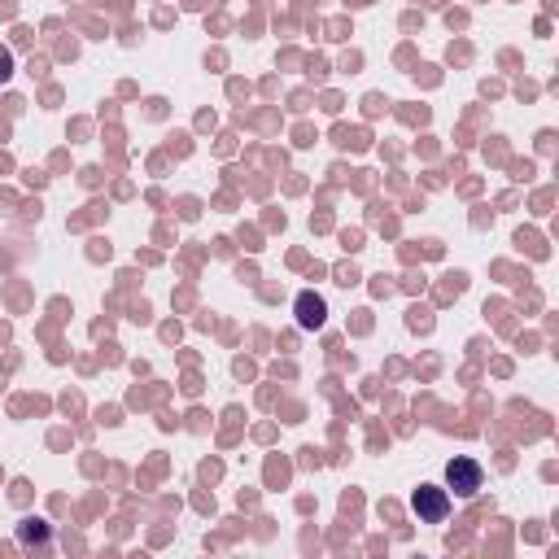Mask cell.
<instances>
[{"label":"cell","instance_id":"1","mask_svg":"<svg viewBox=\"0 0 559 559\" xmlns=\"http://www.w3.org/2000/svg\"><path fill=\"white\" fill-rule=\"evenodd\" d=\"M446 477H450V485H455L459 498H472V494L481 490V468H477L472 459H455V463L446 468Z\"/></svg>","mask_w":559,"mask_h":559},{"label":"cell","instance_id":"4","mask_svg":"<svg viewBox=\"0 0 559 559\" xmlns=\"http://www.w3.org/2000/svg\"><path fill=\"white\" fill-rule=\"evenodd\" d=\"M9 75H14V53L0 44V83H9Z\"/></svg>","mask_w":559,"mask_h":559},{"label":"cell","instance_id":"3","mask_svg":"<svg viewBox=\"0 0 559 559\" xmlns=\"http://www.w3.org/2000/svg\"><path fill=\"white\" fill-rule=\"evenodd\" d=\"M297 319H302V328H319V324H324V297H315V293L297 297Z\"/></svg>","mask_w":559,"mask_h":559},{"label":"cell","instance_id":"2","mask_svg":"<svg viewBox=\"0 0 559 559\" xmlns=\"http://www.w3.org/2000/svg\"><path fill=\"white\" fill-rule=\"evenodd\" d=\"M415 511H420L424 520H442L446 516V498L433 490V485H424L420 494H415Z\"/></svg>","mask_w":559,"mask_h":559}]
</instances>
